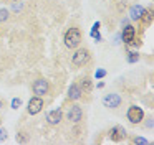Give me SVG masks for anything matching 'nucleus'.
Wrapping results in <instances>:
<instances>
[{"instance_id":"nucleus-14","label":"nucleus","mask_w":154,"mask_h":145,"mask_svg":"<svg viewBox=\"0 0 154 145\" xmlns=\"http://www.w3.org/2000/svg\"><path fill=\"white\" fill-rule=\"evenodd\" d=\"M152 18H154V13H152V10H144L143 16L139 18V22L143 23L144 26H149L151 23H152Z\"/></svg>"},{"instance_id":"nucleus-24","label":"nucleus","mask_w":154,"mask_h":145,"mask_svg":"<svg viewBox=\"0 0 154 145\" xmlns=\"http://www.w3.org/2000/svg\"><path fill=\"white\" fill-rule=\"evenodd\" d=\"M96 87H98V89H103V87H104V82H98Z\"/></svg>"},{"instance_id":"nucleus-3","label":"nucleus","mask_w":154,"mask_h":145,"mask_svg":"<svg viewBox=\"0 0 154 145\" xmlns=\"http://www.w3.org/2000/svg\"><path fill=\"white\" fill-rule=\"evenodd\" d=\"M90 61H91L90 51L86 48H76V51L73 53V58H71V64L75 68H81V66H85Z\"/></svg>"},{"instance_id":"nucleus-18","label":"nucleus","mask_w":154,"mask_h":145,"mask_svg":"<svg viewBox=\"0 0 154 145\" xmlns=\"http://www.w3.org/2000/svg\"><path fill=\"white\" fill-rule=\"evenodd\" d=\"M106 76V69H96V72H94V78L96 79H101Z\"/></svg>"},{"instance_id":"nucleus-11","label":"nucleus","mask_w":154,"mask_h":145,"mask_svg":"<svg viewBox=\"0 0 154 145\" xmlns=\"http://www.w3.org/2000/svg\"><path fill=\"white\" fill-rule=\"evenodd\" d=\"M124 137H126V132H124L123 127L116 125V127L109 129V138H111L113 142H121Z\"/></svg>"},{"instance_id":"nucleus-22","label":"nucleus","mask_w":154,"mask_h":145,"mask_svg":"<svg viewBox=\"0 0 154 145\" xmlns=\"http://www.w3.org/2000/svg\"><path fill=\"white\" fill-rule=\"evenodd\" d=\"M100 28H101V23H100V22H94L93 28H91V33H94V31H100Z\"/></svg>"},{"instance_id":"nucleus-25","label":"nucleus","mask_w":154,"mask_h":145,"mask_svg":"<svg viewBox=\"0 0 154 145\" xmlns=\"http://www.w3.org/2000/svg\"><path fill=\"white\" fill-rule=\"evenodd\" d=\"M4 107V101H2V99H0V109Z\"/></svg>"},{"instance_id":"nucleus-10","label":"nucleus","mask_w":154,"mask_h":145,"mask_svg":"<svg viewBox=\"0 0 154 145\" xmlns=\"http://www.w3.org/2000/svg\"><path fill=\"white\" fill-rule=\"evenodd\" d=\"M83 94L85 92L81 91L78 82H73V84L68 87V99H70V101H80V99H83Z\"/></svg>"},{"instance_id":"nucleus-4","label":"nucleus","mask_w":154,"mask_h":145,"mask_svg":"<svg viewBox=\"0 0 154 145\" xmlns=\"http://www.w3.org/2000/svg\"><path fill=\"white\" fill-rule=\"evenodd\" d=\"M126 117L131 124L137 125L144 120V111L139 105H129V109H128V112H126Z\"/></svg>"},{"instance_id":"nucleus-16","label":"nucleus","mask_w":154,"mask_h":145,"mask_svg":"<svg viewBox=\"0 0 154 145\" xmlns=\"http://www.w3.org/2000/svg\"><path fill=\"white\" fill-rule=\"evenodd\" d=\"M10 18V12L7 8H0V22H7Z\"/></svg>"},{"instance_id":"nucleus-17","label":"nucleus","mask_w":154,"mask_h":145,"mask_svg":"<svg viewBox=\"0 0 154 145\" xmlns=\"http://www.w3.org/2000/svg\"><path fill=\"white\" fill-rule=\"evenodd\" d=\"M133 144H143V145H147L149 142H147L144 137H134V138H133Z\"/></svg>"},{"instance_id":"nucleus-27","label":"nucleus","mask_w":154,"mask_h":145,"mask_svg":"<svg viewBox=\"0 0 154 145\" xmlns=\"http://www.w3.org/2000/svg\"><path fill=\"white\" fill-rule=\"evenodd\" d=\"M0 122H2V120H0Z\"/></svg>"},{"instance_id":"nucleus-19","label":"nucleus","mask_w":154,"mask_h":145,"mask_svg":"<svg viewBox=\"0 0 154 145\" xmlns=\"http://www.w3.org/2000/svg\"><path fill=\"white\" fill-rule=\"evenodd\" d=\"M22 105V99L20 97H15L14 101H12V109H18Z\"/></svg>"},{"instance_id":"nucleus-5","label":"nucleus","mask_w":154,"mask_h":145,"mask_svg":"<svg viewBox=\"0 0 154 145\" xmlns=\"http://www.w3.org/2000/svg\"><path fill=\"white\" fill-rule=\"evenodd\" d=\"M45 107V102L42 99V96H33V97L28 101V107H27V112L30 115H37L42 112V109Z\"/></svg>"},{"instance_id":"nucleus-13","label":"nucleus","mask_w":154,"mask_h":145,"mask_svg":"<svg viewBox=\"0 0 154 145\" xmlns=\"http://www.w3.org/2000/svg\"><path fill=\"white\" fill-rule=\"evenodd\" d=\"M144 10H146V8H144L143 5H133V7H131V10H129V18L134 20V22H137V20L143 16Z\"/></svg>"},{"instance_id":"nucleus-7","label":"nucleus","mask_w":154,"mask_h":145,"mask_svg":"<svg viewBox=\"0 0 154 145\" xmlns=\"http://www.w3.org/2000/svg\"><path fill=\"white\" fill-rule=\"evenodd\" d=\"M121 102H123V99L116 92H109V94H106L103 97V105L106 109H118L121 105Z\"/></svg>"},{"instance_id":"nucleus-23","label":"nucleus","mask_w":154,"mask_h":145,"mask_svg":"<svg viewBox=\"0 0 154 145\" xmlns=\"http://www.w3.org/2000/svg\"><path fill=\"white\" fill-rule=\"evenodd\" d=\"M144 125H146L147 129H152V125H154V122H152V117H147V119H146V124H144Z\"/></svg>"},{"instance_id":"nucleus-1","label":"nucleus","mask_w":154,"mask_h":145,"mask_svg":"<svg viewBox=\"0 0 154 145\" xmlns=\"http://www.w3.org/2000/svg\"><path fill=\"white\" fill-rule=\"evenodd\" d=\"M81 40H83L81 30L78 28V26H71V28H68L63 35V45L66 46L68 49H76L78 46L81 45Z\"/></svg>"},{"instance_id":"nucleus-26","label":"nucleus","mask_w":154,"mask_h":145,"mask_svg":"<svg viewBox=\"0 0 154 145\" xmlns=\"http://www.w3.org/2000/svg\"><path fill=\"white\" fill-rule=\"evenodd\" d=\"M12 2H17V0H12Z\"/></svg>"},{"instance_id":"nucleus-8","label":"nucleus","mask_w":154,"mask_h":145,"mask_svg":"<svg viewBox=\"0 0 154 145\" xmlns=\"http://www.w3.org/2000/svg\"><path fill=\"white\" fill-rule=\"evenodd\" d=\"M61 119H63V111L60 107L53 109V111H48L47 112V122L50 125H60Z\"/></svg>"},{"instance_id":"nucleus-9","label":"nucleus","mask_w":154,"mask_h":145,"mask_svg":"<svg viewBox=\"0 0 154 145\" xmlns=\"http://www.w3.org/2000/svg\"><path fill=\"white\" fill-rule=\"evenodd\" d=\"M136 38V28H134L133 25H124V28H123V33H121V40H123L126 45H131L133 43V40Z\"/></svg>"},{"instance_id":"nucleus-20","label":"nucleus","mask_w":154,"mask_h":145,"mask_svg":"<svg viewBox=\"0 0 154 145\" xmlns=\"http://www.w3.org/2000/svg\"><path fill=\"white\" fill-rule=\"evenodd\" d=\"M5 138H7V130H5V129H2V127H0V142H4Z\"/></svg>"},{"instance_id":"nucleus-21","label":"nucleus","mask_w":154,"mask_h":145,"mask_svg":"<svg viewBox=\"0 0 154 145\" xmlns=\"http://www.w3.org/2000/svg\"><path fill=\"white\" fill-rule=\"evenodd\" d=\"M91 36H93L94 40H96V41H101V40H103V36H101V33L100 31H94V33H90Z\"/></svg>"},{"instance_id":"nucleus-15","label":"nucleus","mask_w":154,"mask_h":145,"mask_svg":"<svg viewBox=\"0 0 154 145\" xmlns=\"http://www.w3.org/2000/svg\"><path fill=\"white\" fill-rule=\"evenodd\" d=\"M126 59H128V63H131V64H133V63H137L139 61V53L137 51H128L126 53Z\"/></svg>"},{"instance_id":"nucleus-2","label":"nucleus","mask_w":154,"mask_h":145,"mask_svg":"<svg viewBox=\"0 0 154 145\" xmlns=\"http://www.w3.org/2000/svg\"><path fill=\"white\" fill-rule=\"evenodd\" d=\"M65 117H66L68 122L78 125L81 120H83V109H81L78 104L68 105V107H66V112H65Z\"/></svg>"},{"instance_id":"nucleus-6","label":"nucleus","mask_w":154,"mask_h":145,"mask_svg":"<svg viewBox=\"0 0 154 145\" xmlns=\"http://www.w3.org/2000/svg\"><path fill=\"white\" fill-rule=\"evenodd\" d=\"M32 89H33L35 96H47L48 92H50V82H48L47 79L40 78V79H37V81H33Z\"/></svg>"},{"instance_id":"nucleus-12","label":"nucleus","mask_w":154,"mask_h":145,"mask_svg":"<svg viewBox=\"0 0 154 145\" xmlns=\"http://www.w3.org/2000/svg\"><path fill=\"white\" fill-rule=\"evenodd\" d=\"M78 86H80L81 91L86 92V94H91V91H93V81H91L90 76H83V78L80 79V82H78Z\"/></svg>"}]
</instances>
